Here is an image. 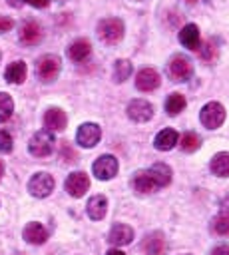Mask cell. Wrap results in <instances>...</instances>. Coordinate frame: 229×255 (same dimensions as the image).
Instances as JSON below:
<instances>
[{
	"instance_id": "32",
	"label": "cell",
	"mask_w": 229,
	"mask_h": 255,
	"mask_svg": "<svg viewBox=\"0 0 229 255\" xmlns=\"http://www.w3.org/2000/svg\"><path fill=\"white\" fill-rule=\"evenodd\" d=\"M12 26H14V22H12L10 18H6V16H0V32H8Z\"/></svg>"
},
{
	"instance_id": "14",
	"label": "cell",
	"mask_w": 229,
	"mask_h": 255,
	"mask_svg": "<svg viewBox=\"0 0 229 255\" xmlns=\"http://www.w3.org/2000/svg\"><path fill=\"white\" fill-rule=\"evenodd\" d=\"M40 40H42V28H40V24L34 22V20L24 22L22 28H20V42L26 44V46H34Z\"/></svg>"
},
{
	"instance_id": "38",
	"label": "cell",
	"mask_w": 229,
	"mask_h": 255,
	"mask_svg": "<svg viewBox=\"0 0 229 255\" xmlns=\"http://www.w3.org/2000/svg\"><path fill=\"white\" fill-rule=\"evenodd\" d=\"M2 173H4V165H2V161H0V177H2Z\"/></svg>"
},
{
	"instance_id": "28",
	"label": "cell",
	"mask_w": 229,
	"mask_h": 255,
	"mask_svg": "<svg viewBox=\"0 0 229 255\" xmlns=\"http://www.w3.org/2000/svg\"><path fill=\"white\" fill-rule=\"evenodd\" d=\"M199 145H201V137H199L197 133L185 131V133L181 135V149H183V151H195Z\"/></svg>"
},
{
	"instance_id": "9",
	"label": "cell",
	"mask_w": 229,
	"mask_h": 255,
	"mask_svg": "<svg viewBox=\"0 0 229 255\" xmlns=\"http://www.w3.org/2000/svg\"><path fill=\"white\" fill-rule=\"evenodd\" d=\"M159 84H161V78L153 68H143L135 76V88L141 92H153L155 88H159Z\"/></svg>"
},
{
	"instance_id": "23",
	"label": "cell",
	"mask_w": 229,
	"mask_h": 255,
	"mask_svg": "<svg viewBox=\"0 0 229 255\" xmlns=\"http://www.w3.org/2000/svg\"><path fill=\"white\" fill-rule=\"evenodd\" d=\"M209 169L217 177H227L229 175V153L227 151H221V153L213 155V159L209 163Z\"/></svg>"
},
{
	"instance_id": "36",
	"label": "cell",
	"mask_w": 229,
	"mask_h": 255,
	"mask_svg": "<svg viewBox=\"0 0 229 255\" xmlns=\"http://www.w3.org/2000/svg\"><path fill=\"white\" fill-rule=\"evenodd\" d=\"M106 255H125V253H123V251H119V249H110Z\"/></svg>"
},
{
	"instance_id": "1",
	"label": "cell",
	"mask_w": 229,
	"mask_h": 255,
	"mask_svg": "<svg viewBox=\"0 0 229 255\" xmlns=\"http://www.w3.org/2000/svg\"><path fill=\"white\" fill-rule=\"evenodd\" d=\"M98 38L106 44H115L123 38V22L119 18H104L98 24Z\"/></svg>"
},
{
	"instance_id": "11",
	"label": "cell",
	"mask_w": 229,
	"mask_h": 255,
	"mask_svg": "<svg viewBox=\"0 0 229 255\" xmlns=\"http://www.w3.org/2000/svg\"><path fill=\"white\" fill-rule=\"evenodd\" d=\"M127 116L133 122H147L153 116V106L147 100H131L127 106Z\"/></svg>"
},
{
	"instance_id": "34",
	"label": "cell",
	"mask_w": 229,
	"mask_h": 255,
	"mask_svg": "<svg viewBox=\"0 0 229 255\" xmlns=\"http://www.w3.org/2000/svg\"><path fill=\"white\" fill-rule=\"evenodd\" d=\"M211 255H229V245H217L211 251Z\"/></svg>"
},
{
	"instance_id": "15",
	"label": "cell",
	"mask_w": 229,
	"mask_h": 255,
	"mask_svg": "<svg viewBox=\"0 0 229 255\" xmlns=\"http://www.w3.org/2000/svg\"><path fill=\"white\" fill-rule=\"evenodd\" d=\"M24 239L28 241V243H32V245H42L46 239H48V229L42 225V223H36V221H32V223H28L26 227H24Z\"/></svg>"
},
{
	"instance_id": "7",
	"label": "cell",
	"mask_w": 229,
	"mask_h": 255,
	"mask_svg": "<svg viewBox=\"0 0 229 255\" xmlns=\"http://www.w3.org/2000/svg\"><path fill=\"white\" fill-rule=\"evenodd\" d=\"M102 137V129L98 124H82L76 133V141L82 147H94Z\"/></svg>"
},
{
	"instance_id": "2",
	"label": "cell",
	"mask_w": 229,
	"mask_h": 255,
	"mask_svg": "<svg viewBox=\"0 0 229 255\" xmlns=\"http://www.w3.org/2000/svg\"><path fill=\"white\" fill-rule=\"evenodd\" d=\"M54 143H56V139H54L52 131L40 129V131H36V133L32 135V139H30V143H28V149H30V153L36 155V157H46V155H50V153L54 151Z\"/></svg>"
},
{
	"instance_id": "26",
	"label": "cell",
	"mask_w": 229,
	"mask_h": 255,
	"mask_svg": "<svg viewBox=\"0 0 229 255\" xmlns=\"http://www.w3.org/2000/svg\"><path fill=\"white\" fill-rule=\"evenodd\" d=\"M131 74V62L129 60H117L114 66V80L115 82H125Z\"/></svg>"
},
{
	"instance_id": "37",
	"label": "cell",
	"mask_w": 229,
	"mask_h": 255,
	"mask_svg": "<svg viewBox=\"0 0 229 255\" xmlns=\"http://www.w3.org/2000/svg\"><path fill=\"white\" fill-rule=\"evenodd\" d=\"M183 2H187V4H195V2H199V0H183Z\"/></svg>"
},
{
	"instance_id": "17",
	"label": "cell",
	"mask_w": 229,
	"mask_h": 255,
	"mask_svg": "<svg viewBox=\"0 0 229 255\" xmlns=\"http://www.w3.org/2000/svg\"><path fill=\"white\" fill-rule=\"evenodd\" d=\"M147 173H149V177L153 179V183L157 185V189H159V187H165V185L171 181V169H169V165H165V163H153V165L147 169Z\"/></svg>"
},
{
	"instance_id": "24",
	"label": "cell",
	"mask_w": 229,
	"mask_h": 255,
	"mask_svg": "<svg viewBox=\"0 0 229 255\" xmlns=\"http://www.w3.org/2000/svg\"><path fill=\"white\" fill-rule=\"evenodd\" d=\"M6 82L10 84H22L26 80V64L24 62H12L6 68Z\"/></svg>"
},
{
	"instance_id": "22",
	"label": "cell",
	"mask_w": 229,
	"mask_h": 255,
	"mask_svg": "<svg viewBox=\"0 0 229 255\" xmlns=\"http://www.w3.org/2000/svg\"><path fill=\"white\" fill-rule=\"evenodd\" d=\"M131 185H133V189H135L137 193H143V195L157 189V185H155L153 179L149 177L147 169H145V171H137V173L133 175V179H131Z\"/></svg>"
},
{
	"instance_id": "3",
	"label": "cell",
	"mask_w": 229,
	"mask_h": 255,
	"mask_svg": "<svg viewBox=\"0 0 229 255\" xmlns=\"http://www.w3.org/2000/svg\"><path fill=\"white\" fill-rule=\"evenodd\" d=\"M199 120L207 129H217L225 122V108L219 102H209L201 108Z\"/></svg>"
},
{
	"instance_id": "12",
	"label": "cell",
	"mask_w": 229,
	"mask_h": 255,
	"mask_svg": "<svg viewBox=\"0 0 229 255\" xmlns=\"http://www.w3.org/2000/svg\"><path fill=\"white\" fill-rule=\"evenodd\" d=\"M110 243L115 245V247H123L127 243H131L133 239V229L125 223H115L112 229H110Z\"/></svg>"
},
{
	"instance_id": "19",
	"label": "cell",
	"mask_w": 229,
	"mask_h": 255,
	"mask_svg": "<svg viewBox=\"0 0 229 255\" xmlns=\"http://www.w3.org/2000/svg\"><path fill=\"white\" fill-rule=\"evenodd\" d=\"M90 54H92V46H90V42L84 40V38L74 40V42L70 44V48H68V56H70V60H74V62H84Z\"/></svg>"
},
{
	"instance_id": "5",
	"label": "cell",
	"mask_w": 229,
	"mask_h": 255,
	"mask_svg": "<svg viewBox=\"0 0 229 255\" xmlns=\"http://www.w3.org/2000/svg\"><path fill=\"white\" fill-rule=\"evenodd\" d=\"M167 74L173 82H185L193 74V64L185 56H173L171 62L167 64Z\"/></svg>"
},
{
	"instance_id": "20",
	"label": "cell",
	"mask_w": 229,
	"mask_h": 255,
	"mask_svg": "<svg viewBox=\"0 0 229 255\" xmlns=\"http://www.w3.org/2000/svg\"><path fill=\"white\" fill-rule=\"evenodd\" d=\"M86 211H88V215H90L92 219H96V221L104 219V215H106V211H108V199H106L104 195H94V197H90V201H88V205H86Z\"/></svg>"
},
{
	"instance_id": "35",
	"label": "cell",
	"mask_w": 229,
	"mask_h": 255,
	"mask_svg": "<svg viewBox=\"0 0 229 255\" xmlns=\"http://www.w3.org/2000/svg\"><path fill=\"white\" fill-rule=\"evenodd\" d=\"M221 213L229 217V195H227V197H225V199L221 201Z\"/></svg>"
},
{
	"instance_id": "16",
	"label": "cell",
	"mask_w": 229,
	"mask_h": 255,
	"mask_svg": "<svg viewBox=\"0 0 229 255\" xmlns=\"http://www.w3.org/2000/svg\"><path fill=\"white\" fill-rule=\"evenodd\" d=\"M177 139H179L177 131H175V129H171V128H165V129H161V131L155 135L153 145H155L157 149H161V151H169L171 147H175Z\"/></svg>"
},
{
	"instance_id": "29",
	"label": "cell",
	"mask_w": 229,
	"mask_h": 255,
	"mask_svg": "<svg viewBox=\"0 0 229 255\" xmlns=\"http://www.w3.org/2000/svg\"><path fill=\"white\" fill-rule=\"evenodd\" d=\"M12 110H14V102L8 94L0 92V122H6L10 116H12Z\"/></svg>"
},
{
	"instance_id": "31",
	"label": "cell",
	"mask_w": 229,
	"mask_h": 255,
	"mask_svg": "<svg viewBox=\"0 0 229 255\" xmlns=\"http://www.w3.org/2000/svg\"><path fill=\"white\" fill-rule=\"evenodd\" d=\"M201 56H203V60H213V58L217 56V48L213 46V42H207V44L201 48Z\"/></svg>"
},
{
	"instance_id": "8",
	"label": "cell",
	"mask_w": 229,
	"mask_h": 255,
	"mask_svg": "<svg viewBox=\"0 0 229 255\" xmlns=\"http://www.w3.org/2000/svg\"><path fill=\"white\" fill-rule=\"evenodd\" d=\"M94 175L98 179H112L117 173V159L114 155H100L94 161Z\"/></svg>"
},
{
	"instance_id": "21",
	"label": "cell",
	"mask_w": 229,
	"mask_h": 255,
	"mask_svg": "<svg viewBox=\"0 0 229 255\" xmlns=\"http://www.w3.org/2000/svg\"><path fill=\"white\" fill-rule=\"evenodd\" d=\"M141 249L147 255H159V253H163V249H165V237H163V233L157 231V233L147 235L143 239V243H141Z\"/></svg>"
},
{
	"instance_id": "18",
	"label": "cell",
	"mask_w": 229,
	"mask_h": 255,
	"mask_svg": "<svg viewBox=\"0 0 229 255\" xmlns=\"http://www.w3.org/2000/svg\"><path fill=\"white\" fill-rule=\"evenodd\" d=\"M179 42L189 50H197L199 48V28L195 24H185L179 32Z\"/></svg>"
},
{
	"instance_id": "6",
	"label": "cell",
	"mask_w": 229,
	"mask_h": 255,
	"mask_svg": "<svg viewBox=\"0 0 229 255\" xmlns=\"http://www.w3.org/2000/svg\"><path fill=\"white\" fill-rule=\"evenodd\" d=\"M28 191L34 197H48L54 191V177L50 173H44V171L32 175L28 181Z\"/></svg>"
},
{
	"instance_id": "25",
	"label": "cell",
	"mask_w": 229,
	"mask_h": 255,
	"mask_svg": "<svg viewBox=\"0 0 229 255\" xmlns=\"http://www.w3.org/2000/svg\"><path fill=\"white\" fill-rule=\"evenodd\" d=\"M185 108V98L181 94H169L165 100V112L169 116H177Z\"/></svg>"
},
{
	"instance_id": "27",
	"label": "cell",
	"mask_w": 229,
	"mask_h": 255,
	"mask_svg": "<svg viewBox=\"0 0 229 255\" xmlns=\"http://www.w3.org/2000/svg\"><path fill=\"white\" fill-rule=\"evenodd\" d=\"M211 231L215 235H223V237H229V217L227 215H217L213 221H211Z\"/></svg>"
},
{
	"instance_id": "33",
	"label": "cell",
	"mask_w": 229,
	"mask_h": 255,
	"mask_svg": "<svg viewBox=\"0 0 229 255\" xmlns=\"http://www.w3.org/2000/svg\"><path fill=\"white\" fill-rule=\"evenodd\" d=\"M24 2L30 4V6H34V8H46L50 4V0H24Z\"/></svg>"
},
{
	"instance_id": "10",
	"label": "cell",
	"mask_w": 229,
	"mask_h": 255,
	"mask_svg": "<svg viewBox=\"0 0 229 255\" xmlns=\"http://www.w3.org/2000/svg\"><path fill=\"white\" fill-rule=\"evenodd\" d=\"M90 187V177L84 171H74L66 179V191L72 197H82Z\"/></svg>"
},
{
	"instance_id": "30",
	"label": "cell",
	"mask_w": 229,
	"mask_h": 255,
	"mask_svg": "<svg viewBox=\"0 0 229 255\" xmlns=\"http://www.w3.org/2000/svg\"><path fill=\"white\" fill-rule=\"evenodd\" d=\"M0 151H4V153L12 151V135L4 129H0Z\"/></svg>"
},
{
	"instance_id": "4",
	"label": "cell",
	"mask_w": 229,
	"mask_h": 255,
	"mask_svg": "<svg viewBox=\"0 0 229 255\" xmlns=\"http://www.w3.org/2000/svg\"><path fill=\"white\" fill-rule=\"evenodd\" d=\"M60 68H62L60 58L54 56V54H46V56H42V58L38 60V64H36V74H38V78H40L42 82H54V80L58 78V74H60Z\"/></svg>"
},
{
	"instance_id": "13",
	"label": "cell",
	"mask_w": 229,
	"mask_h": 255,
	"mask_svg": "<svg viewBox=\"0 0 229 255\" xmlns=\"http://www.w3.org/2000/svg\"><path fill=\"white\" fill-rule=\"evenodd\" d=\"M68 124V118L64 114V110L60 108H50L46 114H44V126L48 131H62Z\"/></svg>"
}]
</instances>
